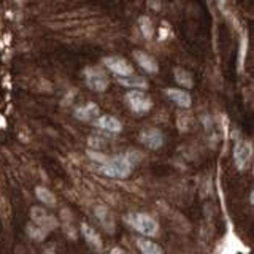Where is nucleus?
I'll return each mask as SVG.
<instances>
[{"instance_id": "f257e3e1", "label": "nucleus", "mask_w": 254, "mask_h": 254, "mask_svg": "<svg viewBox=\"0 0 254 254\" xmlns=\"http://www.w3.org/2000/svg\"><path fill=\"white\" fill-rule=\"evenodd\" d=\"M141 154L137 149H129L123 154L116 156H107L103 159V162L95 165L97 169L108 178L115 180H126L130 177V173L133 170V167L140 162Z\"/></svg>"}, {"instance_id": "f03ea898", "label": "nucleus", "mask_w": 254, "mask_h": 254, "mask_svg": "<svg viewBox=\"0 0 254 254\" xmlns=\"http://www.w3.org/2000/svg\"><path fill=\"white\" fill-rule=\"evenodd\" d=\"M124 221L129 224L135 232L141 234L145 238H153L159 234V222L151 214L145 211H130L126 214Z\"/></svg>"}, {"instance_id": "7ed1b4c3", "label": "nucleus", "mask_w": 254, "mask_h": 254, "mask_svg": "<svg viewBox=\"0 0 254 254\" xmlns=\"http://www.w3.org/2000/svg\"><path fill=\"white\" fill-rule=\"evenodd\" d=\"M86 86L94 92H105L110 86V78L100 67H86L83 71Z\"/></svg>"}, {"instance_id": "20e7f679", "label": "nucleus", "mask_w": 254, "mask_h": 254, "mask_svg": "<svg viewBox=\"0 0 254 254\" xmlns=\"http://www.w3.org/2000/svg\"><path fill=\"white\" fill-rule=\"evenodd\" d=\"M232 159L238 172H245L250 169L253 161V146L246 140H237L232 149Z\"/></svg>"}, {"instance_id": "39448f33", "label": "nucleus", "mask_w": 254, "mask_h": 254, "mask_svg": "<svg viewBox=\"0 0 254 254\" xmlns=\"http://www.w3.org/2000/svg\"><path fill=\"white\" fill-rule=\"evenodd\" d=\"M126 103L127 107H129L133 113H138V115H143V113H148V111L153 108V100H151L149 95L145 92V91H129L126 94Z\"/></svg>"}, {"instance_id": "423d86ee", "label": "nucleus", "mask_w": 254, "mask_h": 254, "mask_svg": "<svg viewBox=\"0 0 254 254\" xmlns=\"http://www.w3.org/2000/svg\"><path fill=\"white\" fill-rule=\"evenodd\" d=\"M30 222H34L35 226L42 227L43 230H46L48 234L53 232L59 227V221L58 218L51 214L50 211H46L43 206H32L30 210Z\"/></svg>"}, {"instance_id": "0eeeda50", "label": "nucleus", "mask_w": 254, "mask_h": 254, "mask_svg": "<svg viewBox=\"0 0 254 254\" xmlns=\"http://www.w3.org/2000/svg\"><path fill=\"white\" fill-rule=\"evenodd\" d=\"M138 140L145 148L154 149V151L161 149L164 146V143H165L164 133L159 129H154V127H146V129H143L138 133Z\"/></svg>"}, {"instance_id": "6e6552de", "label": "nucleus", "mask_w": 254, "mask_h": 254, "mask_svg": "<svg viewBox=\"0 0 254 254\" xmlns=\"http://www.w3.org/2000/svg\"><path fill=\"white\" fill-rule=\"evenodd\" d=\"M103 65H105L111 73H115L116 76H129L133 73V67L124 58H119V56H108V58H103Z\"/></svg>"}, {"instance_id": "1a4fd4ad", "label": "nucleus", "mask_w": 254, "mask_h": 254, "mask_svg": "<svg viewBox=\"0 0 254 254\" xmlns=\"http://www.w3.org/2000/svg\"><path fill=\"white\" fill-rule=\"evenodd\" d=\"M94 216L99 221V224L103 227L105 232L115 234L116 222H115V216H113V213L110 211V208H107V206H103V205H97L94 208Z\"/></svg>"}, {"instance_id": "9d476101", "label": "nucleus", "mask_w": 254, "mask_h": 254, "mask_svg": "<svg viewBox=\"0 0 254 254\" xmlns=\"http://www.w3.org/2000/svg\"><path fill=\"white\" fill-rule=\"evenodd\" d=\"M79 232H81L84 242L89 245L92 250H95V251H102L103 250L102 237L99 235V232H95V229L91 227L87 222H81V224H79Z\"/></svg>"}, {"instance_id": "9b49d317", "label": "nucleus", "mask_w": 254, "mask_h": 254, "mask_svg": "<svg viewBox=\"0 0 254 254\" xmlns=\"http://www.w3.org/2000/svg\"><path fill=\"white\" fill-rule=\"evenodd\" d=\"M99 116H100V108L97 103H94V102H87L75 110V118L78 121H83V123L95 121Z\"/></svg>"}, {"instance_id": "f8f14e48", "label": "nucleus", "mask_w": 254, "mask_h": 254, "mask_svg": "<svg viewBox=\"0 0 254 254\" xmlns=\"http://www.w3.org/2000/svg\"><path fill=\"white\" fill-rule=\"evenodd\" d=\"M94 124L97 126L100 130H105L108 133H119L123 130V123L111 115H100L94 121Z\"/></svg>"}, {"instance_id": "ddd939ff", "label": "nucleus", "mask_w": 254, "mask_h": 254, "mask_svg": "<svg viewBox=\"0 0 254 254\" xmlns=\"http://www.w3.org/2000/svg\"><path fill=\"white\" fill-rule=\"evenodd\" d=\"M165 95L180 108H189L190 105H192V97H190V94L185 89L169 87V89H165Z\"/></svg>"}, {"instance_id": "4468645a", "label": "nucleus", "mask_w": 254, "mask_h": 254, "mask_svg": "<svg viewBox=\"0 0 254 254\" xmlns=\"http://www.w3.org/2000/svg\"><path fill=\"white\" fill-rule=\"evenodd\" d=\"M133 59L137 61L138 65L145 71H148V73H157L159 71V65L153 56H149L143 51H133Z\"/></svg>"}, {"instance_id": "2eb2a0df", "label": "nucleus", "mask_w": 254, "mask_h": 254, "mask_svg": "<svg viewBox=\"0 0 254 254\" xmlns=\"http://www.w3.org/2000/svg\"><path fill=\"white\" fill-rule=\"evenodd\" d=\"M116 81L124 86L129 87V89H137V91H143L148 87V81L143 76H137V75H129V76H116Z\"/></svg>"}, {"instance_id": "dca6fc26", "label": "nucleus", "mask_w": 254, "mask_h": 254, "mask_svg": "<svg viewBox=\"0 0 254 254\" xmlns=\"http://www.w3.org/2000/svg\"><path fill=\"white\" fill-rule=\"evenodd\" d=\"M135 245H137V248L141 254H164L161 246H159L157 243H154L151 238L140 237L135 240Z\"/></svg>"}, {"instance_id": "f3484780", "label": "nucleus", "mask_w": 254, "mask_h": 254, "mask_svg": "<svg viewBox=\"0 0 254 254\" xmlns=\"http://www.w3.org/2000/svg\"><path fill=\"white\" fill-rule=\"evenodd\" d=\"M173 78L181 87H186V89H190L194 86V76L190 71H188L186 68L177 67L173 70Z\"/></svg>"}, {"instance_id": "a211bd4d", "label": "nucleus", "mask_w": 254, "mask_h": 254, "mask_svg": "<svg viewBox=\"0 0 254 254\" xmlns=\"http://www.w3.org/2000/svg\"><path fill=\"white\" fill-rule=\"evenodd\" d=\"M26 234H27L34 242H40V243L45 242L46 238H48V235H50V234L46 232V230H43L42 227L35 226L34 222H30V221L26 224Z\"/></svg>"}, {"instance_id": "6ab92c4d", "label": "nucleus", "mask_w": 254, "mask_h": 254, "mask_svg": "<svg viewBox=\"0 0 254 254\" xmlns=\"http://www.w3.org/2000/svg\"><path fill=\"white\" fill-rule=\"evenodd\" d=\"M35 197L40 200V203H43L46 206L56 205V197H54V194L48 188H45V186H37L35 188Z\"/></svg>"}, {"instance_id": "aec40b11", "label": "nucleus", "mask_w": 254, "mask_h": 254, "mask_svg": "<svg viewBox=\"0 0 254 254\" xmlns=\"http://www.w3.org/2000/svg\"><path fill=\"white\" fill-rule=\"evenodd\" d=\"M140 29H141V34L145 35L146 38H151L153 37V24H151V19L146 18V16H143V18L140 19Z\"/></svg>"}, {"instance_id": "412c9836", "label": "nucleus", "mask_w": 254, "mask_h": 254, "mask_svg": "<svg viewBox=\"0 0 254 254\" xmlns=\"http://www.w3.org/2000/svg\"><path fill=\"white\" fill-rule=\"evenodd\" d=\"M246 45H248V38H246V35H243V37H242V43H240V56H238V68H242L243 62H245Z\"/></svg>"}, {"instance_id": "4be33fe9", "label": "nucleus", "mask_w": 254, "mask_h": 254, "mask_svg": "<svg viewBox=\"0 0 254 254\" xmlns=\"http://www.w3.org/2000/svg\"><path fill=\"white\" fill-rule=\"evenodd\" d=\"M108 254H126V251L123 248H119V246H115V248H111Z\"/></svg>"}, {"instance_id": "5701e85b", "label": "nucleus", "mask_w": 254, "mask_h": 254, "mask_svg": "<svg viewBox=\"0 0 254 254\" xmlns=\"http://www.w3.org/2000/svg\"><path fill=\"white\" fill-rule=\"evenodd\" d=\"M218 2H219L221 5H224V3H226V0H218Z\"/></svg>"}]
</instances>
